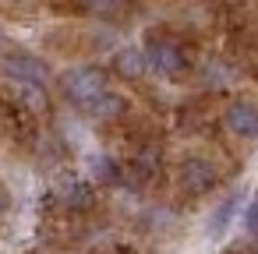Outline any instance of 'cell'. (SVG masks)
<instances>
[{"mask_svg":"<svg viewBox=\"0 0 258 254\" xmlns=\"http://www.w3.org/2000/svg\"><path fill=\"white\" fill-rule=\"evenodd\" d=\"M64 92H68L71 103H78V106L89 110V106L106 92V74H103L99 67H75V71H68V78H64Z\"/></svg>","mask_w":258,"mask_h":254,"instance_id":"6da1fadb","label":"cell"},{"mask_svg":"<svg viewBox=\"0 0 258 254\" xmlns=\"http://www.w3.org/2000/svg\"><path fill=\"white\" fill-rule=\"evenodd\" d=\"M145 64L163 74V78H180L187 71V57H184V46L173 43V39H152L145 46Z\"/></svg>","mask_w":258,"mask_h":254,"instance_id":"7a4b0ae2","label":"cell"},{"mask_svg":"<svg viewBox=\"0 0 258 254\" xmlns=\"http://www.w3.org/2000/svg\"><path fill=\"white\" fill-rule=\"evenodd\" d=\"M216 184H219V170H216L209 159L191 155V159L180 162V191H184V194H205V191H212Z\"/></svg>","mask_w":258,"mask_h":254,"instance_id":"3957f363","label":"cell"},{"mask_svg":"<svg viewBox=\"0 0 258 254\" xmlns=\"http://www.w3.org/2000/svg\"><path fill=\"white\" fill-rule=\"evenodd\" d=\"M4 74H11V78H18V81H25V85H43L46 81V74H50V67L43 64V60H36V57H29V53H11V57H4Z\"/></svg>","mask_w":258,"mask_h":254,"instance_id":"277c9868","label":"cell"},{"mask_svg":"<svg viewBox=\"0 0 258 254\" xmlns=\"http://www.w3.org/2000/svg\"><path fill=\"white\" fill-rule=\"evenodd\" d=\"M223 124H226V131H233L240 138H258V106L247 103V99H237V103L226 106Z\"/></svg>","mask_w":258,"mask_h":254,"instance_id":"5b68a950","label":"cell"},{"mask_svg":"<svg viewBox=\"0 0 258 254\" xmlns=\"http://www.w3.org/2000/svg\"><path fill=\"white\" fill-rule=\"evenodd\" d=\"M57 198H60L68 208H89V205L96 201L89 180H64V184L57 187Z\"/></svg>","mask_w":258,"mask_h":254,"instance_id":"8992f818","label":"cell"},{"mask_svg":"<svg viewBox=\"0 0 258 254\" xmlns=\"http://www.w3.org/2000/svg\"><path fill=\"white\" fill-rule=\"evenodd\" d=\"M113 67H117V74H124V78H142L145 74V50H138V46H124L117 57H113Z\"/></svg>","mask_w":258,"mask_h":254,"instance_id":"52a82bcc","label":"cell"},{"mask_svg":"<svg viewBox=\"0 0 258 254\" xmlns=\"http://www.w3.org/2000/svg\"><path fill=\"white\" fill-rule=\"evenodd\" d=\"M127 110V103L120 99V96H113V92H103L92 106H89V113L96 117V120H113V117H120Z\"/></svg>","mask_w":258,"mask_h":254,"instance_id":"ba28073f","label":"cell"},{"mask_svg":"<svg viewBox=\"0 0 258 254\" xmlns=\"http://www.w3.org/2000/svg\"><path fill=\"white\" fill-rule=\"evenodd\" d=\"M131 170H135L138 180H152L156 170H159V152H156V148H142V152L131 159Z\"/></svg>","mask_w":258,"mask_h":254,"instance_id":"9c48e42d","label":"cell"},{"mask_svg":"<svg viewBox=\"0 0 258 254\" xmlns=\"http://www.w3.org/2000/svg\"><path fill=\"white\" fill-rule=\"evenodd\" d=\"M89 170H92V177H96L99 184H117V180H120V170H117V162H113L110 155H92V159H89Z\"/></svg>","mask_w":258,"mask_h":254,"instance_id":"30bf717a","label":"cell"},{"mask_svg":"<svg viewBox=\"0 0 258 254\" xmlns=\"http://www.w3.org/2000/svg\"><path fill=\"white\" fill-rule=\"evenodd\" d=\"M233 212H237V194H233V198H226V201L216 208V219L209 222V229H212V233H223V229H226V222L233 219Z\"/></svg>","mask_w":258,"mask_h":254,"instance_id":"8fae6325","label":"cell"},{"mask_svg":"<svg viewBox=\"0 0 258 254\" xmlns=\"http://www.w3.org/2000/svg\"><path fill=\"white\" fill-rule=\"evenodd\" d=\"M244 229H247L251 236H258V201L247 205V212H244Z\"/></svg>","mask_w":258,"mask_h":254,"instance_id":"7c38bea8","label":"cell"},{"mask_svg":"<svg viewBox=\"0 0 258 254\" xmlns=\"http://www.w3.org/2000/svg\"><path fill=\"white\" fill-rule=\"evenodd\" d=\"M8 208H11V194H8L4 187H0V219L8 215Z\"/></svg>","mask_w":258,"mask_h":254,"instance_id":"4fadbf2b","label":"cell"}]
</instances>
